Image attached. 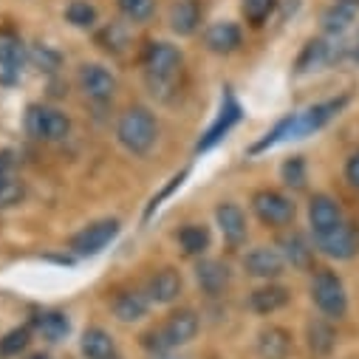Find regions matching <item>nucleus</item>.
<instances>
[{
	"label": "nucleus",
	"mask_w": 359,
	"mask_h": 359,
	"mask_svg": "<svg viewBox=\"0 0 359 359\" xmlns=\"http://www.w3.org/2000/svg\"><path fill=\"white\" fill-rule=\"evenodd\" d=\"M156 133H158V128H156V119L147 108L125 111L122 119H119V128H116V136H119L122 147L136 153V156H144L156 144Z\"/></svg>",
	"instance_id": "1"
},
{
	"label": "nucleus",
	"mask_w": 359,
	"mask_h": 359,
	"mask_svg": "<svg viewBox=\"0 0 359 359\" xmlns=\"http://www.w3.org/2000/svg\"><path fill=\"white\" fill-rule=\"evenodd\" d=\"M144 68H147V82L153 88V94H164L172 85V79L178 76V68H182V54H178L175 46L170 43H153L144 54Z\"/></svg>",
	"instance_id": "2"
},
{
	"label": "nucleus",
	"mask_w": 359,
	"mask_h": 359,
	"mask_svg": "<svg viewBox=\"0 0 359 359\" xmlns=\"http://www.w3.org/2000/svg\"><path fill=\"white\" fill-rule=\"evenodd\" d=\"M68 116L54 111V108H43V105H32L26 114V130L29 136L40 139V142H60L68 136Z\"/></svg>",
	"instance_id": "3"
},
{
	"label": "nucleus",
	"mask_w": 359,
	"mask_h": 359,
	"mask_svg": "<svg viewBox=\"0 0 359 359\" xmlns=\"http://www.w3.org/2000/svg\"><path fill=\"white\" fill-rule=\"evenodd\" d=\"M311 297L317 303V309L328 317H342L348 309V297L342 289V280L334 272H317L314 283H311Z\"/></svg>",
	"instance_id": "4"
},
{
	"label": "nucleus",
	"mask_w": 359,
	"mask_h": 359,
	"mask_svg": "<svg viewBox=\"0 0 359 359\" xmlns=\"http://www.w3.org/2000/svg\"><path fill=\"white\" fill-rule=\"evenodd\" d=\"M252 207H255L257 218H260L263 224H269V226H286V224L294 218V204H292L286 196L275 193V190H260V193H255Z\"/></svg>",
	"instance_id": "5"
},
{
	"label": "nucleus",
	"mask_w": 359,
	"mask_h": 359,
	"mask_svg": "<svg viewBox=\"0 0 359 359\" xmlns=\"http://www.w3.org/2000/svg\"><path fill=\"white\" fill-rule=\"evenodd\" d=\"M116 232H119V221H114V218L97 221V224H91V226H85L79 235H74L71 249H74L76 255H94V252L105 249V246L116 238Z\"/></svg>",
	"instance_id": "6"
},
{
	"label": "nucleus",
	"mask_w": 359,
	"mask_h": 359,
	"mask_svg": "<svg viewBox=\"0 0 359 359\" xmlns=\"http://www.w3.org/2000/svg\"><path fill=\"white\" fill-rule=\"evenodd\" d=\"M317 243L328 257L348 260V257H353L359 252V232L351 224H339L337 229H331L325 235H317Z\"/></svg>",
	"instance_id": "7"
},
{
	"label": "nucleus",
	"mask_w": 359,
	"mask_h": 359,
	"mask_svg": "<svg viewBox=\"0 0 359 359\" xmlns=\"http://www.w3.org/2000/svg\"><path fill=\"white\" fill-rule=\"evenodd\" d=\"M79 85H82V91L85 97H91L97 102H108L114 94H116V79L108 68L102 65H85L79 71Z\"/></svg>",
	"instance_id": "8"
},
{
	"label": "nucleus",
	"mask_w": 359,
	"mask_h": 359,
	"mask_svg": "<svg viewBox=\"0 0 359 359\" xmlns=\"http://www.w3.org/2000/svg\"><path fill=\"white\" fill-rule=\"evenodd\" d=\"M309 221L314 226V235H325L331 229H337L342 224V212L339 204L328 196H314L309 204Z\"/></svg>",
	"instance_id": "9"
},
{
	"label": "nucleus",
	"mask_w": 359,
	"mask_h": 359,
	"mask_svg": "<svg viewBox=\"0 0 359 359\" xmlns=\"http://www.w3.org/2000/svg\"><path fill=\"white\" fill-rule=\"evenodd\" d=\"M243 266L255 278H278L283 272V255L269 249V246H260L243 257Z\"/></svg>",
	"instance_id": "10"
},
{
	"label": "nucleus",
	"mask_w": 359,
	"mask_h": 359,
	"mask_svg": "<svg viewBox=\"0 0 359 359\" xmlns=\"http://www.w3.org/2000/svg\"><path fill=\"white\" fill-rule=\"evenodd\" d=\"M196 334H198V317H196L190 309L175 311V314L167 320L164 331H161V337L167 339V345H187Z\"/></svg>",
	"instance_id": "11"
},
{
	"label": "nucleus",
	"mask_w": 359,
	"mask_h": 359,
	"mask_svg": "<svg viewBox=\"0 0 359 359\" xmlns=\"http://www.w3.org/2000/svg\"><path fill=\"white\" fill-rule=\"evenodd\" d=\"M292 348V337L286 328H266L257 337V353L260 359H286Z\"/></svg>",
	"instance_id": "12"
},
{
	"label": "nucleus",
	"mask_w": 359,
	"mask_h": 359,
	"mask_svg": "<svg viewBox=\"0 0 359 359\" xmlns=\"http://www.w3.org/2000/svg\"><path fill=\"white\" fill-rule=\"evenodd\" d=\"M356 0H337V4L323 15V26L328 34H342L353 20H356Z\"/></svg>",
	"instance_id": "13"
},
{
	"label": "nucleus",
	"mask_w": 359,
	"mask_h": 359,
	"mask_svg": "<svg viewBox=\"0 0 359 359\" xmlns=\"http://www.w3.org/2000/svg\"><path fill=\"white\" fill-rule=\"evenodd\" d=\"M178 294H182V275L175 269H161L150 280V297L156 303H172Z\"/></svg>",
	"instance_id": "14"
},
{
	"label": "nucleus",
	"mask_w": 359,
	"mask_h": 359,
	"mask_svg": "<svg viewBox=\"0 0 359 359\" xmlns=\"http://www.w3.org/2000/svg\"><path fill=\"white\" fill-rule=\"evenodd\" d=\"M215 215H218V224H221L224 238L238 246V243L246 238V218H243V212H241L235 204H221Z\"/></svg>",
	"instance_id": "15"
},
{
	"label": "nucleus",
	"mask_w": 359,
	"mask_h": 359,
	"mask_svg": "<svg viewBox=\"0 0 359 359\" xmlns=\"http://www.w3.org/2000/svg\"><path fill=\"white\" fill-rule=\"evenodd\" d=\"M114 351H116V345H114V337L108 331L88 328L82 334V353L88 359H114Z\"/></svg>",
	"instance_id": "16"
},
{
	"label": "nucleus",
	"mask_w": 359,
	"mask_h": 359,
	"mask_svg": "<svg viewBox=\"0 0 359 359\" xmlns=\"http://www.w3.org/2000/svg\"><path fill=\"white\" fill-rule=\"evenodd\" d=\"M196 278H198V286L207 292V294H218L226 283H229V269L218 260H204L198 269H196Z\"/></svg>",
	"instance_id": "17"
},
{
	"label": "nucleus",
	"mask_w": 359,
	"mask_h": 359,
	"mask_svg": "<svg viewBox=\"0 0 359 359\" xmlns=\"http://www.w3.org/2000/svg\"><path fill=\"white\" fill-rule=\"evenodd\" d=\"M198 20H201V6H198V0H182V4H178V6L172 9V15H170L172 32H175V34H184V37L196 32Z\"/></svg>",
	"instance_id": "18"
},
{
	"label": "nucleus",
	"mask_w": 359,
	"mask_h": 359,
	"mask_svg": "<svg viewBox=\"0 0 359 359\" xmlns=\"http://www.w3.org/2000/svg\"><path fill=\"white\" fill-rule=\"evenodd\" d=\"M207 46L218 54H229L241 46V29L235 23H215L207 32Z\"/></svg>",
	"instance_id": "19"
},
{
	"label": "nucleus",
	"mask_w": 359,
	"mask_h": 359,
	"mask_svg": "<svg viewBox=\"0 0 359 359\" xmlns=\"http://www.w3.org/2000/svg\"><path fill=\"white\" fill-rule=\"evenodd\" d=\"M289 303V292L283 286H266V289H257L252 297H249V306L257 311V314H272L278 309H283Z\"/></svg>",
	"instance_id": "20"
},
{
	"label": "nucleus",
	"mask_w": 359,
	"mask_h": 359,
	"mask_svg": "<svg viewBox=\"0 0 359 359\" xmlns=\"http://www.w3.org/2000/svg\"><path fill=\"white\" fill-rule=\"evenodd\" d=\"M114 314L122 320V323H136L147 314V300L144 294L139 292H122L116 300H114Z\"/></svg>",
	"instance_id": "21"
},
{
	"label": "nucleus",
	"mask_w": 359,
	"mask_h": 359,
	"mask_svg": "<svg viewBox=\"0 0 359 359\" xmlns=\"http://www.w3.org/2000/svg\"><path fill=\"white\" fill-rule=\"evenodd\" d=\"M331 57H334V51H331V46H328L325 40H311V43H306V48H303L300 57H297V71H300V74L317 71V68H323Z\"/></svg>",
	"instance_id": "22"
},
{
	"label": "nucleus",
	"mask_w": 359,
	"mask_h": 359,
	"mask_svg": "<svg viewBox=\"0 0 359 359\" xmlns=\"http://www.w3.org/2000/svg\"><path fill=\"white\" fill-rule=\"evenodd\" d=\"M238 116H241V108H238V105H235V102L229 100V102H226V111H221L218 122H215V125L210 128L207 139H201L198 150H207V147H212V144H215V142H218V139H221V136H224V133H226V130H229V128H232V125L238 122Z\"/></svg>",
	"instance_id": "23"
},
{
	"label": "nucleus",
	"mask_w": 359,
	"mask_h": 359,
	"mask_svg": "<svg viewBox=\"0 0 359 359\" xmlns=\"http://www.w3.org/2000/svg\"><path fill=\"white\" fill-rule=\"evenodd\" d=\"M178 243L184 246L187 255H198V252L207 249V243H210V232H207V226L190 224V226H184L182 232H178Z\"/></svg>",
	"instance_id": "24"
},
{
	"label": "nucleus",
	"mask_w": 359,
	"mask_h": 359,
	"mask_svg": "<svg viewBox=\"0 0 359 359\" xmlns=\"http://www.w3.org/2000/svg\"><path fill=\"white\" fill-rule=\"evenodd\" d=\"M34 325H37V331L48 339V342H60L65 334H68V320L62 317V314H40L37 320H34Z\"/></svg>",
	"instance_id": "25"
},
{
	"label": "nucleus",
	"mask_w": 359,
	"mask_h": 359,
	"mask_svg": "<svg viewBox=\"0 0 359 359\" xmlns=\"http://www.w3.org/2000/svg\"><path fill=\"white\" fill-rule=\"evenodd\" d=\"M23 62V43L12 32H0V65L18 68Z\"/></svg>",
	"instance_id": "26"
},
{
	"label": "nucleus",
	"mask_w": 359,
	"mask_h": 359,
	"mask_svg": "<svg viewBox=\"0 0 359 359\" xmlns=\"http://www.w3.org/2000/svg\"><path fill=\"white\" fill-rule=\"evenodd\" d=\"M309 345H311V351L314 353H328L331 348H334V328L328 325V323H323V320H314L311 325H309Z\"/></svg>",
	"instance_id": "27"
},
{
	"label": "nucleus",
	"mask_w": 359,
	"mask_h": 359,
	"mask_svg": "<svg viewBox=\"0 0 359 359\" xmlns=\"http://www.w3.org/2000/svg\"><path fill=\"white\" fill-rule=\"evenodd\" d=\"M65 18H68V23H74L79 29H88L97 20V9L88 4V0H71L68 9H65Z\"/></svg>",
	"instance_id": "28"
},
{
	"label": "nucleus",
	"mask_w": 359,
	"mask_h": 359,
	"mask_svg": "<svg viewBox=\"0 0 359 359\" xmlns=\"http://www.w3.org/2000/svg\"><path fill=\"white\" fill-rule=\"evenodd\" d=\"M283 249H286V257L292 260V266L306 269V266L311 263V249L306 246V241H303L300 235H289V238H283Z\"/></svg>",
	"instance_id": "29"
},
{
	"label": "nucleus",
	"mask_w": 359,
	"mask_h": 359,
	"mask_svg": "<svg viewBox=\"0 0 359 359\" xmlns=\"http://www.w3.org/2000/svg\"><path fill=\"white\" fill-rule=\"evenodd\" d=\"M23 196H26L23 182H18V178H9V175H0V210L20 204Z\"/></svg>",
	"instance_id": "30"
},
{
	"label": "nucleus",
	"mask_w": 359,
	"mask_h": 359,
	"mask_svg": "<svg viewBox=\"0 0 359 359\" xmlns=\"http://www.w3.org/2000/svg\"><path fill=\"white\" fill-rule=\"evenodd\" d=\"M29 337H32L29 328H15V331H9L4 339H0V356H18V353L29 345Z\"/></svg>",
	"instance_id": "31"
},
{
	"label": "nucleus",
	"mask_w": 359,
	"mask_h": 359,
	"mask_svg": "<svg viewBox=\"0 0 359 359\" xmlns=\"http://www.w3.org/2000/svg\"><path fill=\"white\" fill-rule=\"evenodd\" d=\"M275 9V0H243V15L252 26H260Z\"/></svg>",
	"instance_id": "32"
},
{
	"label": "nucleus",
	"mask_w": 359,
	"mask_h": 359,
	"mask_svg": "<svg viewBox=\"0 0 359 359\" xmlns=\"http://www.w3.org/2000/svg\"><path fill=\"white\" fill-rule=\"evenodd\" d=\"M119 9L128 20L139 23V20H147L153 15V0H119Z\"/></svg>",
	"instance_id": "33"
},
{
	"label": "nucleus",
	"mask_w": 359,
	"mask_h": 359,
	"mask_svg": "<svg viewBox=\"0 0 359 359\" xmlns=\"http://www.w3.org/2000/svg\"><path fill=\"white\" fill-rule=\"evenodd\" d=\"M283 178H286V184H292V187H303V182H306V164H303V158L286 161L283 164Z\"/></svg>",
	"instance_id": "34"
},
{
	"label": "nucleus",
	"mask_w": 359,
	"mask_h": 359,
	"mask_svg": "<svg viewBox=\"0 0 359 359\" xmlns=\"http://www.w3.org/2000/svg\"><path fill=\"white\" fill-rule=\"evenodd\" d=\"M345 175H348V182H351L353 187H359V150L348 158V164H345Z\"/></svg>",
	"instance_id": "35"
},
{
	"label": "nucleus",
	"mask_w": 359,
	"mask_h": 359,
	"mask_svg": "<svg viewBox=\"0 0 359 359\" xmlns=\"http://www.w3.org/2000/svg\"><path fill=\"white\" fill-rule=\"evenodd\" d=\"M12 164H15V158H12V153H9V150H0V175H9V170H12Z\"/></svg>",
	"instance_id": "36"
},
{
	"label": "nucleus",
	"mask_w": 359,
	"mask_h": 359,
	"mask_svg": "<svg viewBox=\"0 0 359 359\" xmlns=\"http://www.w3.org/2000/svg\"><path fill=\"white\" fill-rule=\"evenodd\" d=\"M353 60H359V37L353 40Z\"/></svg>",
	"instance_id": "37"
},
{
	"label": "nucleus",
	"mask_w": 359,
	"mask_h": 359,
	"mask_svg": "<svg viewBox=\"0 0 359 359\" xmlns=\"http://www.w3.org/2000/svg\"><path fill=\"white\" fill-rule=\"evenodd\" d=\"M26 359H51V356H46V353H32V356H26Z\"/></svg>",
	"instance_id": "38"
},
{
	"label": "nucleus",
	"mask_w": 359,
	"mask_h": 359,
	"mask_svg": "<svg viewBox=\"0 0 359 359\" xmlns=\"http://www.w3.org/2000/svg\"><path fill=\"white\" fill-rule=\"evenodd\" d=\"M356 4H359V0H356Z\"/></svg>",
	"instance_id": "39"
}]
</instances>
